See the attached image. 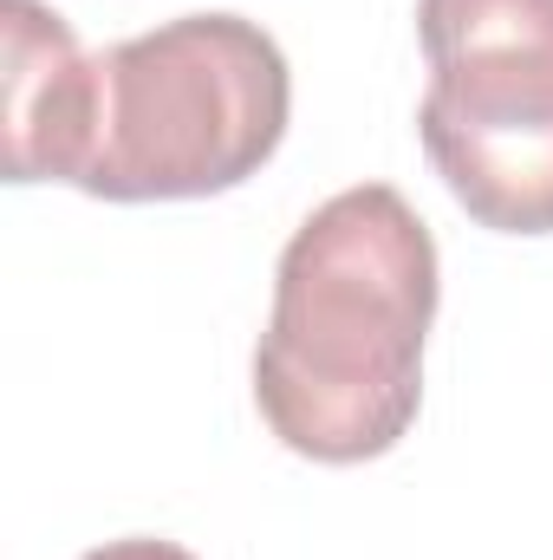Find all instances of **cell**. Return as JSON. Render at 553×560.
Masks as SVG:
<instances>
[{
  "instance_id": "5b68a950",
  "label": "cell",
  "mask_w": 553,
  "mask_h": 560,
  "mask_svg": "<svg viewBox=\"0 0 553 560\" xmlns=\"http://www.w3.org/2000/svg\"><path fill=\"white\" fill-rule=\"evenodd\" d=\"M85 560H196V555L176 548V541H156V535H131V541H105V548H92Z\"/></svg>"
},
{
  "instance_id": "3957f363",
  "label": "cell",
  "mask_w": 553,
  "mask_h": 560,
  "mask_svg": "<svg viewBox=\"0 0 553 560\" xmlns=\"http://www.w3.org/2000/svg\"><path fill=\"white\" fill-rule=\"evenodd\" d=\"M416 138L495 235H553V0H416Z\"/></svg>"
},
{
  "instance_id": "7a4b0ae2",
  "label": "cell",
  "mask_w": 553,
  "mask_h": 560,
  "mask_svg": "<svg viewBox=\"0 0 553 560\" xmlns=\"http://www.w3.org/2000/svg\"><path fill=\"white\" fill-rule=\"evenodd\" d=\"M293 79L268 26L183 13L98 52V131L79 189L105 202H189L248 183L286 138Z\"/></svg>"
},
{
  "instance_id": "6da1fadb",
  "label": "cell",
  "mask_w": 553,
  "mask_h": 560,
  "mask_svg": "<svg viewBox=\"0 0 553 560\" xmlns=\"http://www.w3.org/2000/svg\"><path fill=\"white\" fill-rule=\"evenodd\" d=\"M436 319V242L391 183L319 202L274 268L255 346V405L293 456L372 463L404 443L423 405Z\"/></svg>"
},
{
  "instance_id": "277c9868",
  "label": "cell",
  "mask_w": 553,
  "mask_h": 560,
  "mask_svg": "<svg viewBox=\"0 0 553 560\" xmlns=\"http://www.w3.org/2000/svg\"><path fill=\"white\" fill-rule=\"evenodd\" d=\"M0 138L7 183H72L85 176L98 131V59L46 0H0Z\"/></svg>"
}]
</instances>
